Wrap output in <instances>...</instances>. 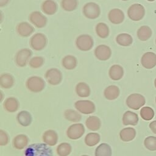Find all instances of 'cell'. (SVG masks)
Returning <instances> with one entry per match:
<instances>
[{
    "mask_svg": "<svg viewBox=\"0 0 156 156\" xmlns=\"http://www.w3.org/2000/svg\"><path fill=\"white\" fill-rule=\"evenodd\" d=\"M95 156H112L111 147L107 143H101L95 150Z\"/></svg>",
    "mask_w": 156,
    "mask_h": 156,
    "instance_id": "d6a6232c",
    "label": "cell"
},
{
    "mask_svg": "<svg viewBox=\"0 0 156 156\" xmlns=\"http://www.w3.org/2000/svg\"><path fill=\"white\" fill-rule=\"evenodd\" d=\"M126 102L130 108L138 110L145 104L146 100L143 95L138 93H133L127 98Z\"/></svg>",
    "mask_w": 156,
    "mask_h": 156,
    "instance_id": "52a82bcc",
    "label": "cell"
},
{
    "mask_svg": "<svg viewBox=\"0 0 156 156\" xmlns=\"http://www.w3.org/2000/svg\"><path fill=\"white\" fill-rule=\"evenodd\" d=\"M116 43L122 46H129L133 42L132 36L128 34L122 33L118 35L116 37Z\"/></svg>",
    "mask_w": 156,
    "mask_h": 156,
    "instance_id": "4dcf8cb0",
    "label": "cell"
},
{
    "mask_svg": "<svg viewBox=\"0 0 156 156\" xmlns=\"http://www.w3.org/2000/svg\"><path fill=\"white\" fill-rule=\"evenodd\" d=\"M24 156H52V151L46 143H34L27 147Z\"/></svg>",
    "mask_w": 156,
    "mask_h": 156,
    "instance_id": "6da1fadb",
    "label": "cell"
},
{
    "mask_svg": "<svg viewBox=\"0 0 156 156\" xmlns=\"http://www.w3.org/2000/svg\"><path fill=\"white\" fill-rule=\"evenodd\" d=\"M119 88L114 85L108 86L104 91V95L105 98L110 101L116 99L119 96Z\"/></svg>",
    "mask_w": 156,
    "mask_h": 156,
    "instance_id": "44dd1931",
    "label": "cell"
},
{
    "mask_svg": "<svg viewBox=\"0 0 156 156\" xmlns=\"http://www.w3.org/2000/svg\"><path fill=\"white\" fill-rule=\"evenodd\" d=\"M124 13L119 9H113L108 13L109 21L114 24H119L123 22L124 20Z\"/></svg>",
    "mask_w": 156,
    "mask_h": 156,
    "instance_id": "2e32d148",
    "label": "cell"
},
{
    "mask_svg": "<svg viewBox=\"0 0 156 156\" xmlns=\"http://www.w3.org/2000/svg\"><path fill=\"white\" fill-rule=\"evenodd\" d=\"M18 123L24 127L29 126L32 122V116L29 112L23 110L19 112L16 116Z\"/></svg>",
    "mask_w": 156,
    "mask_h": 156,
    "instance_id": "603a6c76",
    "label": "cell"
},
{
    "mask_svg": "<svg viewBox=\"0 0 156 156\" xmlns=\"http://www.w3.org/2000/svg\"><path fill=\"white\" fill-rule=\"evenodd\" d=\"M136 136V130L133 127H126L122 129L119 132L121 140L125 142L133 140Z\"/></svg>",
    "mask_w": 156,
    "mask_h": 156,
    "instance_id": "7402d4cb",
    "label": "cell"
},
{
    "mask_svg": "<svg viewBox=\"0 0 156 156\" xmlns=\"http://www.w3.org/2000/svg\"><path fill=\"white\" fill-rule=\"evenodd\" d=\"M62 65L63 68L68 70L74 69L77 65V58L72 55H67L62 58Z\"/></svg>",
    "mask_w": 156,
    "mask_h": 156,
    "instance_id": "4316f807",
    "label": "cell"
},
{
    "mask_svg": "<svg viewBox=\"0 0 156 156\" xmlns=\"http://www.w3.org/2000/svg\"><path fill=\"white\" fill-rule=\"evenodd\" d=\"M149 127L151 129V130H152V132L156 134V120L151 122L149 125Z\"/></svg>",
    "mask_w": 156,
    "mask_h": 156,
    "instance_id": "b9f144b4",
    "label": "cell"
},
{
    "mask_svg": "<svg viewBox=\"0 0 156 156\" xmlns=\"http://www.w3.org/2000/svg\"><path fill=\"white\" fill-rule=\"evenodd\" d=\"M140 116L144 120H151L154 116V110L149 107H142L140 110Z\"/></svg>",
    "mask_w": 156,
    "mask_h": 156,
    "instance_id": "74e56055",
    "label": "cell"
},
{
    "mask_svg": "<svg viewBox=\"0 0 156 156\" xmlns=\"http://www.w3.org/2000/svg\"><path fill=\"white\" fill-rule=\"evenodd\" d=\"M138 122V115L131 111L126 112L122 116V123L125 126H136Z\"/></svg>",
    "mask_w": 156,
    "mask_h": 156,
    "instance_id": "ffe728a7",
    "label": "cell"
},
{
    "mask_svg": "<svg viewBox=\"0 0 156 156\" xmlns=\"http://www.w3.org/2000/svg\"><path fill=\"white\" fill-rule=\"evenodd\" d=\"M144 144L146 148L151 151H156V137L149 136L145 138Z\"/></svg>",
    "mask_w": 156,
    "mask_h": 156,
    "instance_id": "ab89813d",
    "label": "cell"
},
{
    "mask_svg": "<svg viewBox=\"0 0 156 156\" xmlns=\"http://www.w3.org/2000/svg\"><path fill=\"white\" fill-rule=\"evenodd\" d=\"M65 118L71 122H78L81 118V115L77 111L73 109H67L64 112Z\"/></svg>",
    "mask_w": 156,
    "mask_h": 156,
    "instance_id": "e575fe53",
    "label": "cell"
},
{
    "mask_svg": "<svg viewBox=\"0 0 156 156\" xmlns=\"http://www.w3.org/2000/svg\"><path fill=\"white\" fill-rule=\"evenodd\" d=\"M29 20L36 27L40 29L44 27L48 21L47 18L38 11L31 12L29 16Z\"/></svg>",
    "mask_w": 156,
    "mask_h": 156,
    "instance_id": "7c38bea8",
    "label": "cell"
},
{
    "mask_svg": "<svg viewBox=\"0 0 156 156\" xmlns=\"http://www.w3.org/2000/svg\"><path fill=\"white\" fill-rule=\"evenodd\" d=\"M152 30L147 26H143L137 30V37L141 41L147 40L152 35Z\"/></svg>",
    "mask_w": 156,
    "mask_h": 156,
    "instance_id": "1f68e13d",
    "label": "cell"
},
{
    "mask_svg": "<svg viewBox=\"0 0 156 156\" xmlns=\"http://www.w3.org/2000/svg\"><path fill=\"white\" fill-rule=\"evenodd\" d=\"M145 15L144 7L140 4H133L127 10L129 18L135 21L142 20Z\"/></svg>",
    "mask_w": 156,
    "mask_h": 156,
    "instance_id": "8992f818",
    "label": "cell"
},
{
    "mask_svg": "<svg viewBox=\"0 0 156 156\" xmlns=\"http://www.w3.org/2000/svg\"><path fill=\"white\" fill-rule=\"evenodd\" d=\"M154 85H155V88H156V78H155V80H154Z\"/></svg>",
    "mask_w": 156,
    "mask_h": 156,
    "instance_id": "ee69618b",
    "label": "cell"
},
{
    "mask_svg": "<svg viewBox=\"0 0 156 156\" xmlns=\"http://www.w3.org/2000/svg\"><path fill=\"white\" fill-rule=\"evenodd\" d=\"M47 82L51 85H57L62 80L63 76L62 72L57 68H51L48 69L44 74Z\"/></svg>",
    "mask_w": 156,
    "mask_h": 156,
    "instance_id": "9c48e42d",
    "label": "cell"
},
{
    "mask_svg": "<svg viewBox=\"0 0 156 156\" xmlns=\"http://www.w3.org/2000/svg\"><path fill=\"white\" fill-rule=\"evenodd\" d=\"M155 102H156V98H155Z\"/></svg>",
    "mask_w": 156,
    "mask_h": 156,
    "instance_id": "c3c4849f",
    "label": "cell"
},
{
    "mask_svg": "<svg viewBox=\"0 0 156 156\" xmlns=\"http://www.w3.org/2000/svg\"><path fill=\"white\" fill-rule=\"evenodd\" d=\"M94 53L96 58L101 61H105L110 58L112 50L109 46L105 44H100L95 48Z\"/></svg>",
    "mask_w": 156,
    "mask_h": 156,
    "instance_id": "4fadbf2b",
    "label": "cell"
},
{
    "mask_svg": "<svg viewBox=\"0 0 156 156\" xmlns=\"http://www.w3.org/2000/svg\"><path fill=\"white\" fill-rule=\"evenodd\" d=\"M76 46L78 49L82 51H88L92 49L94 45L93 38L88 34H82L76 39Z\"/></svg>",
    "mask_w": 156,
    "mask_h": 156,
    "instance_id": "3957f363",
    "label": "cell"
},
{
    "mask_svg": "<svg viewBox=\"0 0 156 156\" xmlns=\"http://www.w3.org/2000/svg\"><path fill=\"white\" fill-rule=\"evenodd\" d=\"M48 39L45 35L42 33H37L32 35L30 39V48L37 51L43 50L46 46Z\"/></svg>",
    "mask_w": 156,
    "mask_h": 156,
    "instance_id": "277c9868",
    "label": "cell"
},
{
    "mask_svg": "<svg viewBox=\"0 0 156 156\" xmlns=\"http://www.w3.org/2000/svg\"><path fill=\"white\" fill-rule=\"evenodd\" d=\"M147 1H154L155 0H147Z\"/></svg>",
    "mask_w": 156,
    "mask_h": 156,
    "instance_id": "f6af8a7d",
    "label": "cell"
},
{
    "mask_svg": "<svg viewBox=\"0 0 156 156\" xmlns=\"http://www.w3.org/2000/svg\"><path fill=\"white\" fill-rule=\"evenodd\" d=\"M46 83L41 77L33 76L27 79L26 82V88L34 93H38L44 90Z\"/></svg>",
    "mask_w": 156,
    "mask_h": 156,
    "instance_id": "7a4b0ae2",
    "label": "cell"
},
{
    "mask_svg": "<svg viewBox=\"0 0 156 156\" xmlns=\"http://www.w3.org/2000/svg\"><path fill=\"white\" fill-rule=\"evenodd\" d=\"M82 12L84 16L91 20H94L99 17L101 13V9L96 3L90 2L86 3L82 9Z\"/></svg>",
    "mask_w": 156,
    "mask_h": 156,
    "instance_id": "5b68a950",
    "label": "cell"
},
{
    "mask_svg": "<svg viewBox=\"0 0 156 156\" xmlns=\"http://www.w3.org/2000/svg\"><path fill=\"white\" fill-rule=\"evenodd\" d=\"M57 4L53 0H46L41 5V9L44 13L48 15H52L57 11Z\"/></svg>",
    "mask_w": 156,
    "mask_h": 156,
    "instance_id": "e0dca14e",
    "label": "cell"
},
{
    "mask_svg": "<svg viewBox=\"0 0 156 156\" xmlns=\"http://www.w3.org/2000/svg\"><path fill=\"white\" fill-rule=\"evenodd\" d=\"M75 90L76 94L81 98H86L89 96L91 92L88 85L83 82H80L76 85Z\"/></svg>",
    "mask_w": 156,
    "mask_h": 156,
    "instance_id": "f1b7e54d",
    "label": "cell"
},
{
    "mask_svg": "<svg viewBox=\"0 0 156 156\" xmlns=\"http://www.w3.org/2000/svg\"><path fill=\"white\" fill-rule=\"evenodd\" d=\"M124 69L119 65H112L108 71V76L112 80H119L123 77Z\"/></svg>",
    "mask_w": 156,
    "mask_h": 156,
    "instance_id": "d6986e66",
    "label": "cell"
},
{
    "mask_svg": "<svg viewBox=\"0 0 156 156\" xmlns=\"http://www.w3.org/2000/svg\"><path fill=\"white\" fill-rule=\"evenodd\" d=\"M78 4L77 0H62L61 7L65 11L72 12L77 9Z\"/></svg>",
    "mask_w": 156,
    "mask_h": 156,
    "instance_id": "d590c367",
    "label": "cell"
},
{
    "mask_svg": "<svg viewBox=\"0 0 156 156\" xmlns=\"http://www.w3.org/2000/svg\"><path fill=\"white\" fill-rule=\"evenodd\" d=\"M43 141L48 146H54L58 141L57 133L54 130H48L43 135Z\"/></svg>",
    "mask_w": 156,
    "mask_h": 156,
    "instance_id": "ac0fdd59",
    "label": "cell"
},
{
    "mask_svg": "<svg viewBox=\"0 0 156 156\" xmlns=\"http://www.w3.org/2000/svg\"><path fill=\"white\" fill-rule=\"evenodd\" d=\"M10 0H0V7H2L5 5H6L9 2Z\"/></svg>",
    "mask_w": 156,
    "mask_h": 156,
    "instance_id": "7bdbcfd3",
    "label": "cell"
},
{
    "mask_svg": "<svg viewBox=\"0 0 156 156\" xmlns=\"http://www.w3.org/2000/svg\"><path fill=\"white\" fill-rule=\"evenodd\" d=\"M81 156H88V155H81Z\"/></svg>",
    "mask_w": 156,
    "mask_h": 156,
    "instance_id": "bcb514c9",
    "label": "cell"
},
{
    "mask_svg": "<svg viewBox=\"0 0 156 156\" xmlns=\"http://www.w3.org/2000/svg\"><path fill=\"white\" fill-rule=\"evenodd\" d=\"M28 137L24 134H20L16 135L13 140V146L16 149H23L28 144Z\"/></svg>",
    "mask_w": 156,
    "mask_h": 156,
    "instance_id": "d4e9b609",
    "label": "cell"
},
{
    "mask_svg": "<svg viewBox=\"0 0 156 156\" xmlns=\"http://www.w3.org/2000/svg\"><path fill=\"white\" fill-rule=\"evenodd\" d=\"M142 66L146 69H152L156 65V54L152 52L144 53L141 59Z\"/></svg>",
    "mask_w": 156,
    "mask_h": 156,
    "instance_id": "9a60e30c",
    "label": "cell"
},
{
    "mask_svg": "<svg viewBox=\"0 0 156 156\" xmlns=\"http://www.w3.org/2000/svg\"><path fill=\"white\" fill-rule=\"evenodd\" d=\"M15 83L13 76L9 73H4L0 77V85L1 88L9 89L13 87Z\"/></svg>",
    "mask_w": 156,
    "mask_h": 156,
    "instance_id": "cb8c5ba5",
    "label": "cell"
},
{
    "mask_svg": "<svg viewBox=\"0 0 156 156\" xmlns=\"http://www.w3.org/2000/svg\"><path fill=\"white\" fill-rule=\"evenodd\" d=\"M34 30V27L27 22H21L16 27L17 34L22 37H29Z\"/></svg>",
    "mask_w": 156,
    "mask_h": 156,
    "instance_id": "5bb4252c",
    "label": "cell"
},
{
    "mask_svg": "<svg viewBox=\"0 0 156 156\" xmlns=\"http://www.w3.org/2000/svg\"><path fill=\"white\" fill-rule=\"evenodd\" d=\"M9 142V136L7 133L3 130H0V145L5 146Z\"/></svg>",
    "mask_w": 156,
    "mask_h": 156,
    "instance_id": "60d3db41",
    "label": "cell"
},
{
    "mask_svg": "<svg viewBox=\"0 0 156 156\" xmlns=\"http://www.w3.org/2000/svg\"><path fill=\"white\" fill-rule=\"evenodd\" d=\"M95 31L96 35L101 38H107L110 33L108 26L104 23H98L95 27Z\"/></svg>",
    "mask_w": 156,
    "mask_h": 156,
    "instance_id": "f546056e",
    "label": "cell"
},
{
    "mask_svg": "<svg viewBox=\"0 0 156 156\" xmlns=\"http://www.w3.org/2000/svg\"><path fill=\"white\" fill-rule=\"evenodd\" d=\"M155 43H156V40H155Z\"/></svg>",
    "mask_w": 156,
    "mask_h": 156,
    "instance_id": "681fc988",
    "label": "cell"
},
{
    "mask_svg": "<svg viewBox=\"0 0 156 156\" xmlns=\"http://www.w3.org/2000/svg\"><path fill=\"white\" fill-rule=\"evenodd\" d=\"M84 133V126L80 123H76L71 125L66 130L67 136L71 140H77L80 138Z\"/></svg>",
    "mask_w": 156,
    "mask_h": 156,
    "instance_id": "8fae6325",
    "label": "cell"
},
{
    "mask_svg": "<svg viewBox=\"0 0 156 156\" xmlns=\"http://www.w3.org/2000/svg\"><path fill=\"white\" fill-rule=\"evenodd\" d=\"M100 141V135L98 133H88L85 138V143L88 146H94Z\"/></svg>",
    "mask_w": 156,
    "mask_h": 156,
    "instance_id": "836d02e7",
    "label": "cell"
},
{
    "mask_svg": "<svg viewBox=\"0 0 156 156\" xmlns=\"http://www.w3.org/2000/svg\"><path fill=\"white\" fill-rule=\"evenodd\" d=\"M32 55L31 50L27 48H24L19 50L15 56V62L19 67L26 66L29 63Z\"/></svg>",
    "mask_w": 156,
    "mask_h": 156,
    "instance_id": "ba28073f",
    "label": "cell"
},
{
    "mask_svg": "<svg viewBox=\"0 0 156 156\" xmlns=\"http://www.w3.org/2000/svg\"><path fill=\"white\" fill-rule=\"evenodd\" d=\"M44 63V59L43 57L41 56H35L32 57L29 62V65L32 68L37 69L41 67Z\"/></svg>",
    "mask_w": 156,
    "mask_h": 156,
    "instance_id": "f35d334b",
    "label": "cell"
},
{
    "mask_svg": "<svg viewBox=\"0 0 156 156\" xmlns=\"http://www.w3.org/2000/svg\"><path fill=\"white\" fill-rule=\"evenodd\" d=\"M76 108L83 114H91L94 112L96 107L94 104L89 100H79L75 102Z\"/></svg>",
    "mask_w": 156,
    "mask_h": 156,
    "instance_id": "30bf717a",
    "label": "cell"
},
{
    "mask_svg": "<svg viewBox=\"0 0 156 156\" xmlns=\"http://www.w3.org/2000/svg\"><path fill=\"white\" fill-rule=\"evenodd\" d=\"M71 146L69 143H62L57 146L56 151L58 156H68L71 153Z\"/></svg>",
    "mask_w": 156,
    "mask_h": 156,
    "instance_id": "8d00e7d4",
    "label": "cell"
},
{
    "mask_svg": "<svg viewBox=\"0 0 156 156\" xmlns=\"http://www.w3.org/2000/svg\"><path fill=\"white\" fill-rule=\"evenodd\" d=\"M121 1H128V0H121Z\"/></svg>",
    "mask_w": 156,
    "mask_h": 156,
    "instance_id": "7dc6e473",
    "label": "cell"
},
{
    "mask_svg": "<svg viewBox=\"0 0 156 156\" xmlns=\"http://www.w3.org/2000/svg\"><path fill=\"white\" fill-rule=\"evenodd\" d=\"M3 105L6 111L12 113L16 112L18 109L19 102L15 98L10 97L4 101Z\"/></svg>",
    "mask_w": 156,
    "mask_h": 156,
    "instance_id": "484cf974",
    "label": "cell"
},
{
    "mask_svg": "<svg viewBox=\"0 0 156 156\" xmlns=\"http://www.w3.org/2000/svg\"><path fill=\"white\" fill-rule=\"evenodd\" d=\"M85 125L90 130L96 131L100 129L101 126V122L98 117L90 116L86 119Z\"/></svg>",
    "mask_w": 156,
    "mask_h": 156,
    "instance_id": "83f0119b",
    "label": "cell"
}]
</instances>
